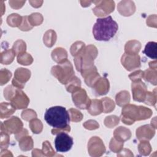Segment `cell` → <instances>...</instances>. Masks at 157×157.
<instances>
[{
    "label": "cell",
    "mask_w": 157,
    "mask_h": 157,
    "mask_svg": "<svg viewBox=\"0 0 157 157\" xmlns=\"http://www.w3.org/2000/svg\"><path fill=\"white\" fill-rule=\"evenodd\" d=\"M118 29L117 23L111 16L98 18L93 28V34L96 40L108 41L112 38Z\"/></svg>",
    "instance_id": "6da1fadb"
},
{
    "label": "cell",
    "mask_w": 157,
    "mask_h": 157,
    "mask_svg": "<svg viewBox=\"0 0 157 157\" xmlns=\"http://www.w3.org/2000/svg\"><path fill=\"white\" fill-rule=\"evenodd\" d=\"M44 118L47 124L55 129H62L69 126L70 116L66 108L54 106L46 110Z\"/></svg>",
    "instance_id": "7a4b0ae2"
},
{
    "label": "cell",
    "mask_w": 157,
    "mask_h": 157,
    "mask_svg": "<svg viewBox=\"0 0 157 157\" xmlns=\"http://www.w3.org/2000/svg\"><path fill=\"white\" fill-rule=\"evenodd\" d=\"M152 111L144 106L128 104L122 109L121 119L126 124H132L136 120H145L151 117Z\"/></svg>",
    "instance_id": "3957f363"
},
{
    "label": "cell",
    "mask_w": 157,
    "mask_h": 157,
    "mask_svg": "<svg viewBox=\"0 0 157 157\" xmlns=\"http://www.w3.org/2000/svg\"><path fill=\"white\" fill-rule=\"evenodd\" d=\"M98 50L95 46L90 45L84 48L77 56L74 61L76 69L81 73L93 67L94 59L97 56Z\"/></svg>",
    "instance_id": "277c9868"
},
{
    "label": "cell",
    "mask_w": 157,
    "mask_h": 157,
    "mask_svg": "<svg viewBox=\"0 0 157 157\" xmlns=\"http://www.w3.org/2000/svg\"><path fill=\"white\" fill-rule=\"evenodd\" d=\"M51 72L62 84L65 85L74 76L72 65L67 59L53 66Z\"/></svg>",
    "instance_id": "5b68a950"
},
{
    "label": "cell",
    "mask_w": 157,
    "mask_h": 157,
    "mask_svg": "<svg viewBox=\"0 0 157 157\" xmlns=\"http://www.w3.org/2000/svg\"><path fill=\"white\" fill-rule=\"evenodd\" d=\"M73 144V139L65 132L58 133L55 139V146L58 152L64 153L69 151Z\"/></svg>",
    "instance_id": "8992f818"
},
{
    "label": "cell",
    "mask_w": 157,
    "mask_h": 157,
    "mask_svg": "<svg viewBox=\"0 0 157 157\" xmlns=\"http://www.w3.org/2000/svg\"><path fill=\"white\" fill-rule=\"evenodd\" d=\"M72 101L75 105L81 109H88L91 101L86 94L85 90L78 88L72 92Z\"/></svg>",
    "instance_id": "52a82bcc"
},
{
    "label": "cell",
    "mask_w": 157,
    "mask_h": 157,
    "mask_svg": "<svg viewBox=\"0 0 157 157\" xmlns=\"http://www.w3.org/2000/svg\"><path fill=\"white\" fill-rule=\"evenodd\" d=\"M23 123L17 117H12L10 119L1 123V130L7 134H18L22 130Z\"/></svg>",
    "instance_id": "ba28073f"
},
{
    "label": "cell",
    "mask_w": 157,
    "mask_h": 157,
    "mask_svg": "<svg viewBox=\"0 0 157 157\" xmlns=\"http://www.w3.org/2000/svg\"><path fill=\"white\" fill-rule=\"evenodd\" d=\"M31 76V72L27 69L18 68L15 72L14 78L12 80V85L20 89L23 88L25 83L27 82Z\"/></svg>",
    "instance_id": "9c48e42d"
},
{
    "label": "cell",
    "mask_w": 157,
    "mask_h": 157,
    "mask_svg": "<svg viewBox=\"0 0 157 157\" xmlns=\"http://www.w3.org/2000/svg\"><path fill=\"white\" fill-rule=\"evenodd\" d=\"M88 149L91 156H101L105 151L102 140L98 137H93L90 139L88 144Z\"/></svg>",
    "instance_id": "30bf717a"
},
{
    "label": "cell",
    "mask_w": 157,
    "mask_h": 157,
    "mask_svg": "<svg viewBox=\"0 0 157 157\" xmlns=\"http://www.w3.org/2000/svg\"><path fill=\"white\" fill-rule=\"evenodd\" d=\"M98 4L93 9V12L96 16H105L112 11L115 8V2L112 1H96Z\"/></svg>",
    "instance_id": "8fae6325"
},
{
    "label": "cell",
    "mask_w": 157,
    "mask_h": 157,
    "mask_svg": "<svg viewBox=\"0 0 157 157\" xmlns=\"http://www.w3.org/2000/svg\"><path fill=\"white\" fill-rule=\"evenodd\" d=\"M131 87L133 99L136 101L144 102L147 92V88L145 83L141 82L140 80L133 82Z\"/></svg>",
    "instance_id": "7c38bea8"
},
{
    "label": "cell",
    "mask_w": 157,
    "mask_h": 157,
    "mask_svg": "<svg viewBox=\"0 0 157 157\" xmlns=\"http://www.w3.org/2000/svg\"><path fill=\"white\" fill-rule=\"evenodd\" d=\"M121 61L126 69L129 71L140 67V56L138 55L124 53L121 57Z\"/></svg>",
    "instance_id": "4fadbf2b"
},
{
    "label": "cell",
    "mask_w": 157,
    "mask_h": 157,
    "mask_svg": "<svg viewBox=\"0 0 157 157\" xmlns=\"http://www.w3.org/2000/svg\"><path fill=\"white\" fill-rule=\"evenodd\" d=\"M14 106L18 109L26 108L29 104V100L23 91L17 88L13 98L10 100Z\"/></svg>",
    "instance_id": "5bb4252c"
},
{
    "label": "cell",
    "mask_w": 157,
    "mask_h": 157,
    "mask_svg": "<svg viewBox=\"0 0 157 157\" xmlns=\"http://www.w3.org/2000/svg\"><path fill=\"white\" fill-rule=\"evenodd\" d=\"M155 131L150 125H144L139 127L136 131V136L139 140H150L155 135Z\"/></svg>",
    "instance_id": "9a60e30c"
},
{
    "label": "cell",
    "mask_w": 157,
    "mask_h": 157,
    "mask_svg": "<svg viewBox=\"0 0 157 157\" xmlns=\"http://www.w3.org/2000/svg\"><path fill=\"white\" fill-rule=\"evenodd\" d=\"M96 94V96L105 94L109 90V82L105 78H99L92 87Z\"/></svg>",
    "instance_id": "2e32d148"
},
{
    "label": "cell",
    "mask_w": 157,
    "mask_h": 157,
    "mask_svg": "<svg viewBox=\"0 0 157 157\" xmlns=\"http://www.w3.org/2000/svg\"><path fill=\"white\" fill-rule=\"evenodd\" d=\"M114 137L116 140L121 142L129 139L131 136V131L125 127L120 126L114 131Z\"/></svg>",
    "instance_id": "e0dca14e"
},
{
    "label": "cell",
    "mask_w": 157,
    "mask_h": 157,
    "mask_svg": "<svg viewBox=\"0 0 157 157\" xmlns=\"http://www.w3.org/2000/svg\"><path fill=\"white\" fill-rule=\"evenodd\" d=\"M16 109L12 103L2 102L1 104V118H8L14 113Z\"/></svg>",
    "instance_id": "ac0fdd59"
},
{
    "label": "cell",
    "mask_w": 157,
    "mask_h": 157,
    "mask_svg": "<svg viewBox=\"0 0 157 157\" xmlns=\"http://www.w3.org/2000/svg\"><path fill=\"white\" fill-rule=\"evenodd\" d=\"M141 47L140 43L137 40H130L126 44L125 53L129 55H137Z\"/></svg>",
    "instance_id": "d6986e66"
},
{
    "label": "cell",
    "mask_w": 157,
    "mask_h": 157,
    "mask_svg": "<svg viewBox=\"0 0 157 157\" xmlns=\"http://www.w3.org/2000/svg\"><path fill=\"white\" fill-rule=\"evenodd\" d=\"M88 110L92 115H97L102 113L103 112V105L101 100H92Z\"/></svg>",
    "instance_id": "ffe728a7"
},
{
    "label": "cell",
    "mask_w": 157,
    "mask_h": 157,
    "mask_svg": "<svg viewBox=\"0 0 157 157\" xmlns=\"http://www.w3.org/2000/svg\"><path fill=\"white\" fill-rule=\"evenodd\" d=\"M126 9H129V10L134 13L136 9L134 3L130 1H123L118 4V10L121 14H122V15L127 16Z\"/></svg>",
    "instance_id": "44dd1931"
},
{
    "label": "cell",
    "mask_w": 157,
    "mask_h": 157,
    "mask_svg": "<svg viewBox=\"0 0 157 157\" xmlns=\"http://www.w3.org/2000/svg\"><path fill=\"white\" fill-rule=\"evenodd\" d=\"M67 52L62 48H56L52 53V57L54 61L60 63L67 59Z\"/></svg>",
    "instance_id": "7402d4cb"
},
{
    "label": "cell",
    "mask_w": 157,
    "mask_h": 157,
    "mask_svg": "<svg viewBox=\"0 0 157 157\" xmlns=\"http://www.w3.org/2000/svg\"><path fill=\"white\" fill-rule=\"evenodd\" d=\"M143 53L148 57L152 59H156V42H149L145 47Z\"/></svg>",
    "instance_id": "603a6c76"
},
{
    "label": "cell",
    "mask_w": 157,
    "mask_h": 157,
    "mask_svg": "<svg viewBox=\"0 0 157 157\" xmlns=\"http://www.w3.org/2000/svg\"><path fill=\"white\" fill-rule=\"evenodd\" d=\"M15 55L16 54L12 48L5 50L1 53V63L3 64H10L13 61Z\"/></svg>",
    "instance_id": "cb8c5ba5"
},
{
    "label": "cell",
    "mask_w": 157,
    "mask_h": 157,
    "mask_svg": "<svg viewBox=\"0 0 157 157\" xmlns=\"http://www.w3.org/2000/svg\"><path fill=\"white\" fill-rule=\"evenodd\" d=\"M56 35L55 32L53 30L47 31L44 36V42L45 45L48 47H51L56 42Z\"/></svg>",
    "instance_id": "d4e9b609"
},
{
    "label": "cell",
    "mask_w": 157,
    "mask_h": 157,
    "mask_svg": "<svg viewBox=\"0 0 157 157\" xmlns=\"http://www.w3.org/2000/svg\"><path fill=\"white\" fill-rule=\"evenodd\" d=\"M130 100V95L126 91L120 92L116 96V102L119 106H123L128 104Z\"/></svg>",
    "instance_id": "484cf974"
},
{
    "label": "cell",
    "mask_w": 157,
    "mask_h": 157,
    "mask_svg": "<svg viewBox=\"0 0 157 157\" xmlns=\"http://www.w3.org/2000/svg\"><path fill=\"white\" fill-rule=\"evenodd\" d=\"M19 146L21 150L27 151L33 147V141L31 136H25L19 140Z\"/></svg>",
    "instance_id": "4316f807"
},
{
    "label": "cell",
    "mask_w": 157,
    "mask_h": 157,
    "mask_svg": "<svg viewBox=\"0 0 157 157\" xmlns=\"http://www.w3.org/2000/svg\"><path fill=\"white\" fill-rule=\"evenodd\" d=\"M23 17L20 16L17 13H12L7 17V22L9 26L12 27L20 26L21 24Z\"/></svg>",
    "instance_id": "83f0119b"
},
{
    "label": "cell",
    "mask_w": 157,
    "mask_h": 157,
    "mask_svg": "<svg viewBox=\"0 0 157 157\" xmlns=\"http://www.w3.org/2000/svg\"><path fill=\"white\" fill-rule=\"evenodd\" d=\"M81 85V82L80 79H78L77 77L74 76L66 84V88L67 91L69 92H72L75 90L80 88Z\"/></svg>",
    "instance_id": "f1b7e54d"
},
{
    "label": "cell",
    "mask_w": 157,
    "mask_h": 157,
    "mask_svg": "<svg viewBox=\"0 0 157 157\" xmlns=\"http://www.w3.org/2000/svg\"><path fill=\"white\" fill-rule=\"evenodd\" d=\"M144 79L146 81L150 82L153 85H156V69L153 70L152 69H148L146 70L145 72H144Z\"/></svg>",
    "instance_id": "f546056e"
},
{
    "label": "cell",
    "mask_w": 157,
    "mask_h": 157,
    "mask_svg": "<svg viewBox=\"0 0 157 157\" xmlns=\"http://www.w3.org/2000/svg\"><path fill=\"white\" fill-rule=\"evenodd\" d=\"M29 127L33 133L39 134L42 130V123L40 120L37 118H33L29 122Z\"/></svg>",
    "instance_id": "4dcf8cb0"
},
{
    "label": "cell",
    "mask_w": 157,
    "mask_h": 157,
    "mask_svg": "<svg viewBox=\"0 0 157 157\" xmlns=\"http://www.w3.org/2000/svg\"><path fill=\"white\" fill-rule=\"evenodd\" d=\"M17 61L23 65H29L33 63V59L29 54L25 52L18 55Z\"/></svg>",
    "instance_id": "1f68e13d"
},
{
    "label": "cell",
    "mask_w": 157,
    "mask_h": 157,
    "mask_svg": "<svg viewBox=\"0 0 157 157\" xmlns=\"http://www.w3.org/2000/svg\"><path fill=\"white\" fill-rule=\"evenodd\" d=\"M103 105V112L108 113L112 111L115 108L114 102L109 98H104L101 99Z\"/></svg>",
    "instance_id": "d6a6232c"
},
{
    "label": "cell",
    "mask_w": 157,
    "mask_h": 157,
    "mask_svg": "<svg viewBox=\"0 0 157 157\" xmlns=\"http://www.w3.org/2000/svg\"><path fill=\"white\" fill-rule=\"evenodd\" d=\"M26 46L25 42L22 40H17L13 45L12 49L15 52V54L20 55L21 53H25L26 51Z\"/></svg>",
    "instance_id": "836d02e7"
},
{
    "label": "cell",
    "mask_w": 157,
    "mask_h": 157,
    "mask_svg": "<svg viewBox=\"0 0 157 157\" xmlns=\"http://www.w3.org/2000/svg\"><path fill=\"white\" fill-rule=\"evenodd\" d=\"M29 23L32 26L40 25L43 21V17L40 13H33L28 17Z\"/></svg>",
    "instance_id": "e575fe53"
},
{
    "label": "cell",
    "mask_w": 157,
    "mask_h": 157,
    "mask_svg": "<svg viewBox=\"0 0 157 157\" xmlns=\"http://www.w3.org/2000/svg\"><path fill=\"white\" fill-rule=\"evenodd\" d=\"M85 48V44L82 42H76L71 47V53L72 56H77Z\"/></svg>",
    "instance_id": "d590c367"
},
{
    "label": "cell",
    "mask_w": 157,
    "mask_h": 157,
    "mask_svg": "<svg viewBox=\"0 0 157 157\" xmlns=\"http://www.w3.org/2000/svg\"><path fill=\"white\" fill-rule=\"evenodd\" d=\"M69 116H70V119L71 120V121H75V122H77V121H80L82 120L83 118V115L82 114V113L75 109H70L68 111Z\"/></svg>",
    "instance_id": "8d00e7d4"
},
{
    "label": "cell",
    "mask_w": 157,
    "mask_h": 157,
    "mask_svg": "<svg viewBox=\"0 0 157 157\" xmlns=\"http://www.w3.org/2000/svg\"><path fill=\"white\" fill-rule=\"evenodd\" d=\"M119 123V118L115 115L107 117L104 120V124L106 126L111 128L116 126Z\"/></svg>",
    "instance_id": "74e56055"
},
{
    "label": "cell",
    "mask_w": 157,
    "mask_h": 157,
    "mask_svg": "<svg viewBox=\"0 0 157 157\" xmlns=\"http://www.w3.org/2000/svg\"><path fill=\"white\" fill-rule=\"evenodd\" d=\"M139 151L140 154L144 155H148L151 151V147L148 142L143 140L139 145Z\"/></svg>",
    "instance_id": "f35d334b"
},
{
    "label": "cell",
    "mask_w": 157,
    "mask_h": 157,
    "mask_svg": "<svg viewBox=\"0 0 157 157\" xmlns=\"http://www.w3.org/2000/svg\"><path fill=\"white\" fill-rule=\"evenodd\" d=\"M123 146V142L118 141L116 140L115 138H112L111 139L110 143V148L112 151L115 153L118 152Z\"/></svg>",
    "instance_id": "ab89813d"
},
{
    "label": "cell",
    "mask_w": 157,
    "mask_h": 157,
    "mask_svg": "<svg viewBox=\"0 0 157 157\" xmlns=\"http://www.w3.org/2000/svg\"><path fill=\"white\" fill-rule=\"evenodd\" d=\"M12 77V73L6 69H2L1 70V85H3L6 83L10 77Z\"/></svg>",
    "instance_id": "60d3db41"
},
{
    "label": "cell",
    "mask_w": 157,
    "mask_h": 157,
    "mask_svg": "<svg viewBox=\"0 0 157 157\" xmlns=\"http://www.w3.org/2000/svg\"><path fill=\"white\" fill-rule=\"evenodd\" d=\"M144 102L149 105H155L156 104V94L147 91Z\"/></svg>",
    "instance_id": "b9f144b4"
},
{
    "label": "cell",
    "mask_w": 157,
    "mask_h": 157,
    "mask_svg": "<svg viewBox=\"0 0 157 157\" xmlns=\"http://www.w3.org/2000/svg\"><path fill=\"white\" fill-rule=\"evenodd\" d=\"M37 117V115L36 112L31 110V109H26L25 110H23L21 113V117L23 119L28 121L31 119L36 118Z\"/></svg>",
    "instance_id": "7bdbcfd3"
},
{
    "label": "cell",
    "mask_w": 157,
    "mask_h": 157,
    "mask_svg": "<svg viewBox=\"0 0 157 157\" xmlns=\"http://www.w3.org/2000/svg\"><path fill=\"white\" fill-rule=\"evenodd\" d=\"M144 72L142 71H137L129 75V77L132 82H137L140 80V79L144 77Z\"/></svg>",
    "instance_id": "ee69618b"
},
{
    "label": "cell",
    "mask_w": 157,
    "mask_h": 157,
    "mask_svg": "<svg viewBox=\"0 0 157 157\" xmlns=\"http://www.w3.org/2000/svg\"><path fill=\"white\" fill-rule=\"evenodd\" d=\"M28 16H23V20H22V22L21 24L20 25V26L18 27L19 29H20L22 31H28L30 30L33 28L32 26H30L29 23H28Z\"/></svg>",
    "instance_id": "f6af8a7d"
},
{
    "label": "cell",
    "mask_w": 157,
    "mask_h": 157,
    "mask_svg": "<svg viewBox=\"0 0 157 157\" xmlns=\"http://www.w3.org/2000/svg\"><path fill=\"white\" fill-rule=\"evenodd\" d=\"M84 127L86 129L92 130V129H95L99 128V124L94 120H89L86 121L83 124Z\"/></svg>",
    "instance_id": "bcb514c9"
},
{
    "label": "cell",
    "mask_w": 157,
    "mask_h": 157,
    "mask_svg": "<svg viewBox=\"0 0 157 157\" xmlns=\"http://www.w3.org/2000/svg\"><path fill=\"white\" fill-rule=\"evenodd\" d=\"M9 134L1 131V145L4 143L3 148H7L9 145ZM2 148V149H3Z\"/></svg>",
    "instance_id": "7dc6e473"
},
{
    "label": "cell",
    "mask_w": 157,
    "mask_h": 157,
    "mask_svg": "<svg viewBox=\"0 0 157 157\" xmlns=\"http://www.w3.org/2000/svg\"><path fill=\"white\" fill-rule=\"evenodd\" d=\"M43 152H52V153H54L55 151L53 150L52 146L50 145V144L49 143V142L48 141H45L43 143Z\"/></svg>",
    "instance_id": "c3c4849f"
},
{
    "label": "cell",
    "mask_w": 157,
    "mask_h": 157,
    "mask_svg": "<svg viewBox=\"0 0 157 157\" xmlns=\"http://www.w3.org/2000/svg\"><path fill=\"white\" fill-rule=\"evenodd\" d=\"M28 131L26 129H23L20 132H18V134H16L15 136V137L16 138L17 140H20L22 137L26 136L28 134Z\"/></svg>",
    "instance_id": "681fc988"
},
{
    "label": "cell",
    "mask_w": 157,
    "mask_h": 157,
    "mask_svg": "<svg viewBox=\"0 0 157 157\" xmlns=\"http://www.w3.org/2000/svg\"><path fill=\"white\" fill-rule=\"evenodd\" d=\"M71 129L70 128V126H67V128H62V129H53L52 130V133L53 134H58L59 132H64L63 130L66 131V132H68Z\"/></svg>",
    "instance_id": "f907efd6"
}]
</instances>
